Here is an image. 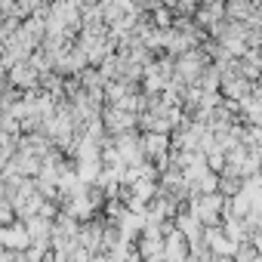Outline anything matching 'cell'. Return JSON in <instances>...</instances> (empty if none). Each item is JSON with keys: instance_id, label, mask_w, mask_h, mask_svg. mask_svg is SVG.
<instances>
[{"instance_id": "1", "label": "cell", "mask_w": 262, "mask_h": 262, "mask_svg": "<svg viewBox=\"0 0 262 262\" xmlns=\"http://www.w3.org/2000/svg\"><path fill=\"white\" fill-rule=\"evenodd\" d=\"M0 247L10 250V253H25L31 247V237L25 231V222H10V225H0Z\"/></svg>"}, {"instance_id": "2", "label": "cell", "mask_w": 262, "mask_h": 262, "mask_svg": "<svg viewBox=\"0 0 262 262\" xmlns=\"http://www.w3.org/2000/svg\"><path fill=\"white\" fill-rule=\"evenodd\" d=\"M139 145H142L145 161H151V164L170 155V136H164V133H139Z\"/></svg>"}, {"instance_id": "3", "label": "cell", "mask_w": 262, "mask_h": 262, "mask_svg": "<svg viewBox=\"0 0 262 262\" xmlns=\"http://www.w3.org/2000/svg\"><path fill=\"white\" fill-rule=\"evenodd\" d=\"M126 191H129V194H133V198H136L139 204H145V207H148V204H151V201L158 198V191H161V185H158V182H148V179H136V182H133V185H129Z\"/></svg>"}, {"instance_id": "4", "label": "cell", "mask_w": 262, "mask_h": 262, "mask_svg": "<svg viewBox=\"0 0 262 262\" xmlns=\"http://www.w3.org/2000/svg\"><path fill=\"white\" fill-rule=\"evenodd\" d=\"M13 256H16V253H10V250L0 247V262H13Z\"/></svg>"}, {"instance_id": "5", "label": "cell", "mask_w": 262, "mask_h": 262, "mask_svg": "<svg viewBox=\"0 0 262 262\" xmlns=\"http://www.w3.org/2000/svg\"><path fill=\"white\" fill-rule=\"evenodd\" d=\"M13 262H28V259H25V253H16V256H13Z\"/></svg>"}]
</instances>
